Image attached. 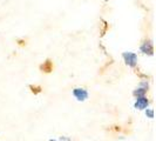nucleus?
I'll list each match as a JSON object with an SVG mask.
<instances>
[{"label":"nucleus","instance_id":"obj_1","mask_svg":"<svg viewBox=\"0 0 156 141\" xmlns=\"http://www.w3.org/2000/svg\"><path fill=\"white\" fill-rule=\"evenodd\" d=\"M122 58L125 60V63L127 66L135 68L137 65V54L134 52H123L122 53Z\"/></svg>","mask_w":156,"mask_h":141},{"label":"nucleus","instance_id":"obj_6","mask_svg":"<svg viewBox=\"0 0 156 141\" xmlns=\"http://www.w3.org/2000/svg\"><path fill=\"white\" fill-rule=\"evenodd\" d=\"M146 115L149 119H153L154 118V110L153 108H146Z\"/></svg>","mask_w":156,"mask_h":141},{"label":"nucleus","instance_id":"obj_8","mask_svg":"<svg viewBox=\"0 0 156 141\" xmlns=\"http://www.w3.org/2000/svg\"><path fill=\"white\" fill-rule=\"evenodd\" d=\"M59 141H72V139L68 138V136H60V138H59Z\"/></svg>","mask_w":156,"mask_h":141},{"label":"nucleus","instance_id":"obj_9","mask_svg":"<svg viewBox=\"0 0 156 141\" xmlns=\"http://www.w3.org/2000/svg\"><path fill=\"white\" fill-rule=\"evenodd\" d=\"M49 141H58V140H55V139H51Z\"/></svg>","mask_w":156,"mask_h":141},{"label":"nucleus","instance_id":"obj_3","mask_svg":"<svg viewBox=\"0 0 156 141\" xmlns=\"http://www.w3.org/2000/svg\"><path fill=\"white\" fill-rule=\"evenodd\" d=\"M73 95L78 101H85L88 99V92L85 88H80V87L73 89Z\"/></svg>","mask_w":156,"mask_h":141},{"label":"nucleus","instance_id":"obj_4","mask_svg":"<svg viewBox=\"0 0 156 141\" xmlns=\"http://www.w3.org/2000/svg\"><path fill=\"white\" fill-rule=\"evenodd\" d=\"M140 51L146 55H154V46H153V42L150 40H146L142 45L140 46Z\"/></svg>","mask_w":156,"mask_h":141},{"label":"nucleus","instance_id":"obj_2","mask_svg":"<svg viewBox=\"0 0 156 141\" xmlns=\"http://www.w3.org/2000/svg\"><path fill=\"white\" fill-rule=\"evenodd\" d=\"M148 87H149V85L147 81H141L139 88L134 89L133 95L136 96V98H139V96H146V94L148 92Z\"/></svg>","mask_w":156,"mask_h":141},{"label":"nucleus","instance_id":"obj_7","mask_svg":"<svg viewBox=\"0 0 156 141\" xmlns=\"http://www.w3.org/2000/svg\"><path fill=\"white\" fill-rule=\"evenodd\" d=\"M42 68H47L46 72H49V70H52V68H51V61H49V60H47L46 65H45V66H42Z\"/></svg>","mask_w":156,"mask_h":141},{"label":"nucleus","instance_id":"obj_5","mask_svg":"<svg viewBox=\"0 0 156 141\" xmlns=\"http://www.w3.org/2000/svg\"><path fill=\"white\" fill-rule=\"evenodd\" d=\"M149 105V100L146 98V96H139V98H136V101L134 103V107L136 108V110H146L147 107H148Z\"/></svg>","mask_w":156,"mask_h":141}]
</instances>
